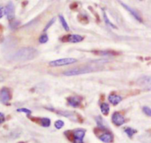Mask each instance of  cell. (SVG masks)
<instances>
[{
    "instance_id": "1",
    "label": "cell",
    "mask_w": 151,
    "mask_h": 143,
    "mask_svg": "<svg viewBox=\"0 0 151 143\" xmlns=\"http://www.w3.org/2000/svg\"><path fill=\"white\" fill-rule=\"evenodd\" d=\"M38 55L39 51L35 48L32 47H26L18 50L17 51L12 53L9 58L15 62H25L33 59Z\"/></svg>"
},
{
    "instance_id": "6",
    "label": "cell",
    "mask_w": 151,
    "mask_h": 143,
    "mask_svg": "<svg viewBox=\"0 0 151 143\" xmlns=\"http://www.w3.org/2000/svg\"><path fill=\"white\" fill-rule=\"evenodd\" d=\"M113 123L116 126H121L125 123V117L120 112H114L111 117Z\"/></svg>"
},
{
    "instance_id": "18",
    "label": "cell",
    "mask_w": 151,
    "mask_h": 143,
    "mask_svg": "<svg viewBox=\"0 0 151 143\" xmlns=\"http://www.w3.org/2000/svg\"><path fill=\"white\" fill-rule=\"evenodd\" d=\"M125 132L129 137L132 138V136H134L136 133V131L135 129L131 128V127H127V128L125 129Z\"/></svg>"
},
{
    "instance_id": "12",
    "label": "cell",
    "mask_w": 151,
    "mask_h": 143,
    "mask_svg": "<svg viewBox=\"0 0 151 143\" xmlns=\"http://www.w3.org/2000/svg\"><path fill=\"white\" fill-rule=\"evenodd\" d=\"M122 100V96L120 95H116V94H111L108 96V101L113 105H118L120 103H121V101Z\"/></svg>"
},
{
    "instance_id": "22",
    "label": "cell",
    "mask_w": 151,
    "mask_h": 143,
    "mask_svg": "<svg viewBox=\"0 0 151 143\" xmlns=\"http://www.w3.org/2000/svg\"><path fill=\"white\" fill-rule=\"evenodd\" d=\"M64 125V122L62 120H57L55 122V127L57 129H61L63 127Z\"/></svg>"
},
{
    "instance_id": "20",
    "label": "cell",
    "mask_w": 151,
    "mask_h": 143,
    "mask_svg": "<svg viewBox=\"0 0 151 143\" xmlns=\"http://www.w3.org/2000/svg\"><path fill=\"white\" fill-rule=\"evenodd\" d=\"M99 53H97V54L101 55V56H106V57H108V56H114L116 55V53L114 51H98Z\"/></svg>"
},
{
    "instance_id": "7",
    "label": "cell",
    "mask_w": 151,
    "mask_h": 143,
    "mask_svg": "<svg viewBox=\"0 0 151 143\" xmlns=\"http://www.w3.org/2000/svg\"><path fill=\"white\" fill-rule=\"evenodd\" d=\"M5 15L7 16V18L8 20H12L14 19L15 7L13 2H10L5 7Z\"/></svg>"
},
{
    "instance_id": "28",
    "label": "cell",
    "mask_w": 151,
    "mask_h": 143,
    "mask_svg": "<svg viewBox=\"0 0 151 143\" xmlns=\"http://www.w3.org/2000/svg\"><path fill=\"white\" fill-rule=\"evenodd\" d=\"M73 143H83V140H80V139L74 138V140H73Z\"/></svg>"
},
{
    "instance_id": "4",
    "label": "cell",
    "mask_w": 151,
    "mask_h": 143,
    "mask_svg": "<svg viewBox=\"0 0 151 143\" xmlns=\"http://www.w3.org/2000/svg\"><path fill=\"white\" fill-rule=\"evenodd\" d=\"M11 99V90L7 88H2L0 90V102L5 105L8 104Z\"/></svg>"
},
{
    "instance_id": "17",
    "label": "cell",
    "mask_w": 151,
    "mask_h": 143,
    "mask_svg": "<svg viewBox=\"0 0 151 143\" xmlns=\"http://www.w3.org/2000/svg\"><path fill=\"white\" fill-rule=\"evenodd\" d=\"M103 17H104V20H105V22H106V25H108V26L111 27V28H114V29L117 28L116 25H114V24H113V23L111 22L110 20H109V19L108 18L107 14L106 13V12H103Z\"/></svg>"
},
{
    "instance_id": "27",
    "label": "cell",
    "mask_w": 151,
    "mask_h": 143,
    "mask_svg": "<svg viewBox=\"0 0 151 143\" xmlns=\"http://www.w3.org/2000/svg\"><path fill=\"white\" fill-rule=\"evenodd\" d=\"M5 121V115L0 112V124L3 123Z\"/></svg>"
},
{
    "instance_id": "29",
    "label": "cell",
    "mask_w": 151,
    "mask_h": 143,
    "mask_svg": "<svg viewBox=\"0 0 151 143\" xmlns=\"http://www.w3.org/2000/svg\"><path fill=\"white\" fill-rule=\"evenodd\" d=\"M4 80H5V78H4L3 76H2V75H0V82H3Z\"/></svg>"
},
{
    "instance_id": "15",
    "label": "cell",
    "mask_w": 151,
    "mask_h": 143,
    "mask_svg": "<svg viewBox=\"0 0 151 143\" xmlns=\"http://www.w3.org/2000/svg\"><path fill=\"white\" fill-rule=\"evenodd\" d=\"M59 20H60L62 26L64 28V30H67V31H69V27L68 24H67V21H66L65 18L63 17L62 15H59Z\"/></svg>"
},
{
    "instance_id": "10",
    "label": "cell",
    "mask_w": 151,
    "mask_h": 143,
    "mask_svg": "<svg viewBox=\"0 0 151 143\" xmlns=\"http://www.w3.org/2000/svg\"><path fill=\"white\" fill-rule=\"evenodd\" d=\"M65 41H67L69 42L78 43L83 40V37L82 36L78 35V34H70V35L67 36L65 37Z\"/></svg>"
},
{
    "instance_id": "5",
    "label": "cell",
    "mask_w": 151,
    "mask_h": 143,
    "mask_svg": "<svg viewBox=\"0 0 151 143\" xmlns=\"http://www.w3.org/2000/svg\"><path fill=\"white\" fill-rule=\"evenodd\" d=\"M138 85L144 88L151 90V76H143L137 80Z\"/></svg>"
},
{
    "instance_id": "11",
    "label": "cell",
    "mask_w": 151,
    "mask_h": 143,
    "mask_svg": "<svg viewBox=\"0 0 151 143\" xmlns=\"http://www.w3.org/2000/svg\"><path fill=\"white\" fill-rule=\"evenodd\" d=\"M99 138H100V140L101 141L105 143H111L113 141V140H114L113 135L109 132L104 133L101 136H99Z\"/></svg>"
},
{
    "instance_id": "13",
    "label": "cell",
    "mask_w": 151,
    "mask_h": 143,
    "mask_svg": "<svg viewBox=\"0 0 151 143\" xmlns=\"http://www.w3.org/2000/svg\"><path fill=\"white\" fill-rule=\"evenodd\" d=\"M85 134H86V131L83 129H77L74 131V138L76 139H80V140H83Z\"/></svg>"
},
{
    "instance_id": "16",
    "label": "cell",
    "mask_w": 151,
    "mask_h": 143,
    "mask_svg": "<svg viewBox=\"0 0 151 143\" xmlns=\"http://www.w3.org/2000/svg\"><path fill=\"white\" fill-rule=\"evenodd\" d=\"M40 120V124L41 125V126L44 127H47L50 125V119L49 118H41L39 119Z\"/></svg>"
},
{
    "instance_id": "3",
    "label": "cell",
    "mask_w": 151,
    "mask_h": 143,
    "mask_svg": "<svg viewBox=\"0 0 151 143\" xmlns=\"http://www.w3.org/2000/svg\"><path fill=\"white\" fill-rule=\"evenodd\" d=\"M77 59L75 58H63L49 62V65L51 67H61V66L72 65V64L77 62Z\"/></svg>"
},
{
    "instance_id": "21",
    "label": "cell",
    "mask_w": 151,
    "mask_h": 143,
    "mask_svg": "<svg viewBox=\"0 0 151 143\" xmlns=\"http://www.w3.org/2000/svg\"><path fill=\"white\" fill-rule=\"evenodd\" d=\"M48 40H49V38L47 34H42L39 38V42L41 44H44V43L47 42Z\"/></svg>"
},
{
    "instance_id": "14",
    "label": "cell",
    "mask_w": 151,
    "mask_h": 143,
    "mask_svg": "<svg viewBox=\"0 0 151 143\" xmlns=\"http://www.w3.org/2000/svg\"><path fill=\"white\" fill-rule=\"evenodd\" d=\"M100 110H101V113L105 116H107L110 111V107L106 103H102L100 105Z\"/></svg>"
},
{
    "instance_id": "8",
    "label": "cell",
    "mask_w": 151,
    "mask_h": 143,
    "mask_svg": "<svg viewBox=\"0 0 151 143\" xmlns=\"http://www.w3.org/2000/svg\"><path fill=\"white\" fill-rule=\"evenodd\" d=\"M81 102H82V99L78 96H70L67 99L68 104L73 108L79 107L81 105Z\"/></svg>"
},
{
    "instance_id": "9",
    "label": "cell",
    "mask_w": 151,
    "mask_h": 143,
    "mask_svg": "<svg viewBox=\"0 0 151 143\" xmlns=\"http://www.w3.org/2000/svg\"><path fill=\"white\" fill-rule=\"evenodd\" d=\"M120 3H121V5L123 6V7H124L125 9H126L127 11H128L129 13H131L132 16H134V17L135 18V19L137 20V21L140 22H142V17H141V16L139 15V13L138 12H137L136 11H135L134 9H133L132 7H130V6L127 5L126 4L122 3V2H120Z\"/></svg>"
},
{
    "instance_id": "19",
    "label": "cell",
    "mask_w": 151,
    "mask_h": 143,
    "mask_svg": "<svg viewBox=\"0 0 151 143\" xmlns=\"http://www.w3.org/2000/svg\"><path fill=\"white\" fill-rule=\"evenodd\" d=\"M58 113H59V114H61V115H63V116H65V117H68V118H73V117L76 118V117H75L74 113H71V112H69V111H58Z\"/></svg>"
},
{
    "instance_id": "23",
    "label": "cell",
    "mask_w": 151,
    "mask_h": 143,
    "mask_svg": "<svg viewBox=\"0 0 151 143\" xmlns=\"http://www.w3.org/2000/svg\"><path fill=\"white\" fill-rule=\"evenodd\" d=\"M142 110H143V112H144V113H145L147 116L151 117V108H149V107H148V106H144V107H143Z\"/></svg>"
},
{
    "instance_id": "26",
    "label": "cell",
    "mask_w": 151,
    "mask_h": 143,
    "mask_svg": "<svg viewBox=\"0 0 151 143\" xmlns=\"http://www.w3.org/2000/svg\"><path fill=\"white\" fill-rule=\"evenodd\" d=\"M5 14V7H0V19H2Z\"/></svg>"
},
{
    "instance_id": "24",
    "label": "cell",
    "mask_w": 151,
    "mask_h": 143,
    "mask_svg": "<svg viewBox=\"0 0 151 143\" xmlns=\"http://www.w3.org/2000/svg\"><path fill=\"white\" fill-rule=\"evenodd\" d=\"M55 20H56L55 18H53V19H52V20H50V21H49V22H48V24L47 25H46L45 28H44V31H46V30H47L48 29H49V28H50V27H51L52 25H53V24H54V22H55Z\"/></svg>"
},
{
    "instance_id": "25",
    "label": "cell",
    "mask_w": 151,
    "mask_h": 143,
    "mask_svg": "<svg viewBox=\"0 0 151 143\" xmlns=\"http://www.w3.org/2000/svg\"><path fill=\"white\" fill-rule=\"evenodd\" d=\"M17 111L18 112H22V113H27V114H31L32 113V111H30V110L29 109H27V108H19V109H17Z\"/></svg>"
},
{
    "instance_id": "2",
    "label": "cell",
    "mask_w": 151,
    "mask_h": 143,
    "mask_svg": "<svg viewBox=\"0 0 151 143\" xmlns=\"http://www.w3.org/2000/svg\"><path fill=\"white\" fill-rule=\"evenodd\" d=\"M94 71L93 67H76V68L69 69L63 73L64 76H77V75L85 74H88Z\"/></svg>"
}]
</instances>
